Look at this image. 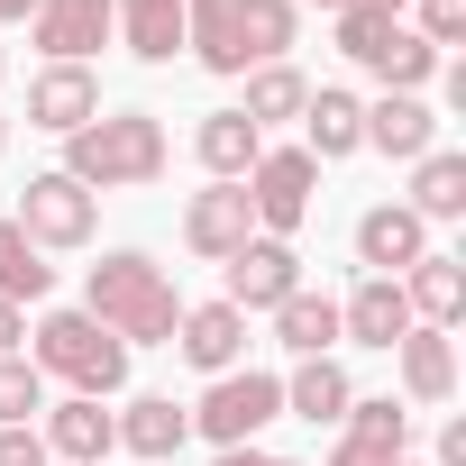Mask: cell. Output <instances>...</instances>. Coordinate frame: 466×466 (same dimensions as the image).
Segmentation results:
<instances>
[{"instance_id":"9","label":"cell","mask_w":466,"mask_h":466,"mask_svg":"<svg viewBox=\"0 0 466 466\" xmlns=\"http://www.w3.org/2000/svg\"><path fill=\"white\" fill-rule=\"evenodd\" d=\"M92 119H101V74H92V65H46V74L28 83V128L74 137V128H92Z\"/></svg>"},{"instance_id":"42","label":"cell","mask_w":466,"mask_h":466,"mask_svg":"<svg viewBox=\"0 0 466 466\" xmlns=\"http://www.w3.org/2000/svg\"><path fill=\"white\" fill-rule=\"evenodd\" d=\"M0 147H10V119H0Z\"/></svg>"},{"instance_id":"45","label":"cell","mask_w":466,"mask_h":466,"mask_svg":"<svg viewBox=\"0 0 466 466\" xmlns=\"http://www.w3.org/2000/svg\"><path fill=\"white\" fill-rule=\"evenodd\" d=\"M420 10H430V0H420Z\"/></svg>"},{"instance_id":"37","label":"cell","mask_w":466,"mask_h":466,"mask_svg":"<svg viewBox=\"0 0 466 466\" xmlns=\"http://www.w3.org/2000/svg\"><path fill=\"white\" fill-rule=\"evenodd\" d=\"M219 466H302V457H275V448H219Z\"/></svg>"},{"instance_id":"28","label":"cell","mask_w":466,"mask_h":466,"mask_svg":"<svg viewBox=\"0 0 466 466\" xmlns=\"http://www.w3.org/2000/svg\"><path fill=\"white\" fill-rule=\"evenodd\" d=\"M366 74H375L384 92H420V83L439 74V46H430L420 28H393V37H384V56H375Z\"/></svg>"},{"instance_id":"10","label":"cell","mask_w":466,"mask_h":466,"mask_svg":"<svg viewBox=\"0 0 466 466\" xmlns=\"http://www.w3.org/2000/svg\"><path fill=\"white\" fill-rule=\"evenodd\" d=\"M37 439H46V457H65V466H101V457L119 448V420H110L92 393H74V402H46Z\"/></svg>"},{"instance_id":"7","label":"cell","mask_w":466,"mask_h":466,"mask_svg":"<svg viewBox=\"0 0 466 466\" xmlns=\"http://www.w3.org/2000/svg\"><path fill=\"white\" fill-rule=\"evenodd\" d=\"M257 238V210H248V183H210V192H192L183 201V248L192 257H210V266H228Z\"/></svg>"},{"instance_id":"34","label":"cell","mask_w":466,"mask_h":466,"mask_svg":"<svg viewBox=\"0 0 466 466\" xmlns=\"http://www.w3.org/2000/svg\"><path fill=\"white\" fill-rule=\"evenodd\" d=\"M0 466H46V439H37V420H28V430H0Z\"/></svg>"},{"instance_id":"3","label":"cell","mask_w":466,"mask_h":466,"mask_svg":"<svg viewBox=\"0 0 466 466\" xmlns=\"http://www.w3.org/2000/svg\"><path fill=\"white\" fill-rule=\"evenodd\" d=\"M28 366H37V375H65L74 393H92V402H101V393H119V384H128V339H110L92 311H46V320H37V357H28Z\"/></svg>"},{"instance_id":"27","label":"cell","mask_w":466,"mask_h":466,"mask_svg":"<svg viewBox=\"0 0 466 466\" xmlns=\"http://www.w3.org/2000/svg\"><path fill=\"white\" fill-rule=\"evenodd\" d=\"M402 210H411V219H457V210H466V156L430 147L420 174H411V201H402Z\"/></svg>"},{"instance_id":"5","label":"cell","mask_w":466,"mask_h":466,"mask_svg":"<svg viewBox=\"0 0 466 466\" xmlns=\"http://www.w3.org/2000/svg\"><path fill=\"white\" fill-rule=\"evenodd\" d=\"M10 219L28 228V248H92V228H101V192H83L74 174H28V192H19Z\"/></svg>"},{"instance_id":"16","label":"cell","mask_w":466,"mask_h":466,"mask_svg":"<svg viewBox=\"0 0 466 466\" xmlns=\"http://www.w3.org/2000/svg\"><path fill=\"white\" fill-rule=\"evenodd\" d=\"M302 128H311V165H339V156H357L366 147V101L357 92H339V83H320L311 101H302Z\"/></svg>"},{"instance_id":"12","label":"cell","mask_w":466,"mask_h":466,"mask_svg":"<svg viewBox=\"0 0 466 466\" xmlns=\"http://www.w3.org/2000/svg\"><path fill=\"white\" fill-rule=\"evenodd\" d=\"M110 28H119L110 0H37V19H28V37L46 46V65H83Z\"/></svg>"},{"instance_id":"23","label":"cell","mask_w":466,"mask_h":466,"mask_svg":"<svg viewBox=\"0 0 466 466\" xmlns=\"http://www.w3.org/2000/svg\"><path fill=\"white\" fill-rule=\"evenodd\" d=\"M348 402H357V384H348L339 357H302L293 384H284V411H302V420H348Z\"/></svg>"},{"instance_id":"24","label":"cell","mask_w":466,"mask_h":466,"mask_svg":"<svg viewBox=\"0 0 466 466\" xmlns=\"http://www.w3.org/2000/svg\"><path fill=\"white\" fill-rule=\"evenodd\" d=\"M275 339H284L293 357H329V348H339V302H329V293H284V302H275Z\"/></svg>"},{"instance_id":"41","label":"cell","mask_w":466,"mask_h":466,"mask_svg":"<svg viewBox=\"0 0 466 466\" xmlns=\"http://www.w3.org/2000/svg\"><path fill=\"white\" fill-rule=\"evenodd\" d=\"M293 10H302V0H293ZM320 10H348V0H320Z\"/></svg>"},{"instance_id":"13","label":"cell","mask_w":466,"mask_h":466,"mask_svg":"<svg viewBox=\"0 0 466 466\" xmlns=\"http://www.w3.org/2000/svg\"><path fill=\"white\" fill-rule=\"evenodd\" d=\"M183 46L210 74H248V0H183Z\"/></svg>"},{"instance_id":"4","label":"cell","mask_w":466,"mask_h":466,"mask_svg":"<svg viewBox=\"0 0 466 466\" xmlns=\"http://www.w3.org/2000/svg\"><path fill=\"white\" fill-rule=\"evenodd\" d=\"M266 420H284V384H275V375H257V366L210 375V393L192 402V430H201L210 448H257V430H266Z\"/></svg>"},{"instance_id":"32","label":"cell","mask_w":466,"mask_h":466,"mask_svg":"<svg viewBox=\"0 0 466 466\" xmlns=\"http://www.w3.org/2000/svg\"><path fill=\"white\" fill-rule=\"evenodd\" d=\"M393 28H402V19H384V10H357V0H348V10H339V56H348V65H375Z\"/></svg>"},{"instance_id":"29","label":"cell","mask_w":466,"mask_h":466,"mask_svg":"<svg viewBox=\"0 0 466 466\" xmlns=\"http://www.w3.org/2000/svg\"><path fill=\"white\" fill-rule=\"evenodd\" d=\"M348 439H375V448L402 457V448H411V411H402L393 393H357V402H348Z\"/></svg>"},{"instance_id":"17","label":"cell","mask_w":466,"mask_h":466,"mask_svg":"<svg viewBox=\"0 0 466 466\" xmlns=\"http://www.w3.org/2000/svg\"><path fill=\"white\" fill-rule=\"evenodd\" d=\"M366 147H384V156L420 165V156L439 147V119H430V101H420V92H384V101H366Z\"/></svg>"},{"instance_id":"1","label":"cell","mask_w":466,"mask_h":466,"mask_svg":"<svg viewBox=\"0 0 466 466\" xmlns=\"http://www.w3.org/2000/svg\"><path fill=\"white\" fill-rule=\"evenodd\" d=\"M83 311H92L110 339H128V348H174V320H183V302H174L165 266H156V257H137V248H110V257L92 266Z\"/></svg>"},{"instance_id":"31","label":"cell","mask_w":466,"mask_h":466,"mask_svg":"<svg viewBox=\"0 0 466 466\" xmlns=\"http://www.w3.org/2000/svg\"><path fill=\"white\" fill-rule=\"evenodd\" d=\"M46 411V375L28 357H0V430H28Z\"/></svg>"},{"instance_id":"30","label":"cell","mask_w":466,"mask_h":466,"mask_svg":"<svg viewBox=\"0 0 466 466\" xmlns=\"http://www.w3.org/2000/svg\"><path fill=\"white\" fill-rule=\"evenodd\" d=\"M293 28H302V10H293V0H248V65H284Z\"/></svg>"},{"instance_id":"36","label":"cell","mask_w":466,"mask_h":466,"mask_svg":"<svg viewBox=\"0 0 466 466\" xmlns=\"http://www.w3.org/2000/svg\"><path fill=\"white\" fill-rule=\"evenodd\" d=\"M19 339H28V311H19V302H0V357H19Z\"/></svg>"},{"instance_id":"19","label":"cell","mask_w":466,"mask_h":466,"mask_svg":"<svg viewBox=\"0 0 466 466\" xmlns=\"http://www.w3.org/2000/svg\"><path fill=\"white\" fill-rule=\"evenodd\" d=\"M393 284H402V302H411V320H420V329H448V320L466 311V266H457V257H439V248H430L420 266H402Z\"/></svg>"},{"instance_id":"22","label":"cell","mask_w":466,"mask_h":466,"mask_svg":"<svg viewBox=\"0 0 466 466\" xmlns=\"http://www.w3.org/2000/svg\"><path fill=\"white\" fill-rule=\"evenodd\" d=\"M402 393L411 402H448L457 393V348H448V329H402Z\"/></svg>"},{"instance_id":"15","label":"cell","mask_w":466,"mask_h":466,"mask_svg":"<svg viewBox=\"0 0 466 466\" xmlns=\"http://www.w3.org/2000/svg\"><path fill=\"white\" fill-rule=\"evenodd\" d=\"M174 348H183V366H201V375H228V366L248 357V311L201 302V311H183V320H174Z\"/></svg>"},{"instance_id":"43","label":"cell","mask_w":466,"mask_h":466,"mask_svg":"<svg viewBox=\"0 0 466 466\" xmlns=\"http://www.w3.org/2000/svg\"><path fill=\"white\" fill-rule=\"evenodd\" d=\"M0 74H10V56H0Z\"/></svg>"},{"instance_id":"26","label":"cell","mask_w":466,"mask_h":466,"mask_svg":"<svg viewBox=\"0 0 466 466\" xmlns=\"http://www.w3.org/2000/svg\"><path fill=\"white\" fill-rule=\"evenodd\" d=\"M302 101H311V83H302L293 65H257V74H248V101H238V119L266 137L275 119H302Z\"/></svg>"},{"instance_id":"6","label":"cell","mask_w":466,"mask_h":466,"mask_svg":"<svg viewBox=\"0 0 466 466\" xmlns=\"http://www.w3.org/2000/svg\"><path fill=\"white\" fill-rule=\"evenodd\" d=\"M311 183H320V165H311L302 147H266V156L248 165V210H257V238H293V228L311 219Z\"/></svg>"},{"instance_id":"35","label":"cell","mask_w":466,"mask_h":466,"mask_svg":"<svg viewBox=\"0 0 466 466\" xmlns=\"http://www.w3.org/2000/svg\"><path fill=\"white\" fill-rule=\"evenodd\" d=\"M329 466H393V448H375V439H339Z\"/></svg>"},{"instance_id":"25","label":"cell","mask_w":466,"mask_h":466,"mask_svg":"<svg viewBox=\"0 0 466 466\" xmlns=\"http://www.w3.org/2000/svg\"><path fill=\"white\" fill-rule=\"evenodd\" d=\"M46 293H56L46 248H28V228H19V219H0V302H46Z\"/></svg>"},{"instance_id":"2","label":"cell","mask_w":466,"mask_h":466,"mask_svg":"<svg viewBox=\"0 0 466 466\" xmlns=\"http://www.w3.org/2000/svg\"><path fill=\"white\" fill-rule=\"evenodd\" d=\"M56 174H74L83 192H137V183L165 174V119L156 110H101L92 128L65 137V165Z\"/></svg>"},{"instance_id":"11","label":"cell","mask_w":466,"mask_h":466,"mask_svg":"<svg viewBox=\"0 0 466 466\" xmlns=\"http://www.w3.org/2000/svg\"><path fill=\"white\" fill-rule=\"evenodd\" d=\"M430 257V219H411L402 201H375L366 219H357V266L366 275H402V266H420Z\"/></svg>"},{"instance_id":"39","label":"cell","mask_w":466,"mask_h":466,"mask_svg":"<svg viewBox=\"0 0 466 466\" xmlns=\"http://www.w3.org/2000/svg\"><path fill=\"white\" fill-rule=\"evenodd\" d=\"M0 19H37V0H0Z\"/></svg>"},{"instance_id":"33","label":"cell","mask_w":466,"mask_h":466,"mask_svg":"<svg viewBox=\"0 0 466 466\" xmlns=\"http://www.w3.org/2000/svg\"><path fill=\"white\" fill-rule=\"evenodd\" d=\"M420 37H430V46H466V0H430V10H420Z\"/></svg>"},{"instance_id":"8","label":"cell","mask_w":466,"mask_h":466,"mask_svg":"<svg viewBox=\"0 0 466 466\" xmlns=\"http://www.w3.org/2000/svg\"><path fill=\"white\" fill-rule=\"evenodd\" d=\"M284 293H302V257H293V238H248L238 257H228V311H275Z\"/></svg>"},{"instance_id":"14","label":"cell","mask_w":466,"mask_h":466,"mask_svg":"<svg viewBox=\"0 0 466 466\" xmlns=\"http://www.w3.org/2000/svg\"><path fill=\"white\" fill-rule=\"evenodd\" d=\"M402 329H420V320H411V302H402L393 275H366L339 302V339H357V348H402Z\"/></svg>"},{"instance_id":"21","label":"cell","mask_w":466,"mask_h":466,"mask_svg":"<svg viewBox=\"0 0 466 466\" xmlns=\"http://www.w3.org/2000/svg\"><path fill=\"white\" fill-rule=\"evenodd\" d=\"M110 19H119V37H128L137 65H174V46H183V0H110Z\"/></svg>"},{"instance_id":"44","label":"cell","mask_w":466,"mask_h":466,"mask_svg":"<svg viewBox=\"0 0 466 466\" xmlns=\"http://www.w3.org/2000/svg\"><path fill=\"white\" fill-rule=\"evenodd\" d=\"M393 466H411V457H393Z\"/></svg>"},{"instance_id":"18","label":"cell","mask_w":466,"mask_h":466,"mask_svg":"<svg viewBox=\"0 0 466 466\" xmlns=\"http://www.w3.org/2000/svg\"><path fill=\"white\" fill-rule=\"evenodd\" d=\"M110 420H119V448H128V457H147V466H165V457L192 439V411H183L174 393H137V402H128V411H110Z\"/></svg>"},{"instance_id":"40","label":"cell","mask_w":466,"mask_h":466,"mask_svg":"<svg viewBox=\"0 0 466 466\" xmlns=\"http://www.w3.org/2000/svg\"><path fill=\"white\" fill-rule=\"evenodd\" d=\"M357 10H384V19H402V10H411V0H357Z\"/></svg>"},{"instance_id":"38","label":"cell","mask_w":466,"mask_h":466,"mask_svg":"<svg viewBox=\"0 0 466 466\" xmlns=\"http://www.w3.org/2000/svg\"><path fill=\"white\" fill-rule=\"evenodd\" d=\"M439 466H466V420H448V439H439Z\"/></svg>"},{"instance_id":"20","label":"cell","mask_w":466,"mask_h":466,"mask_svg":"<svg viewBox=\"0 0 466 466\" xmlns=\"http://www.w3.org/2000/svg\"><path fill=\"white\" fill-rule=\"evenodd\" d=\"M192 156L210 165V183H248V165L266 156V137H257L238 110H210V119L192 128Z\"/></svg>"}]
</instances>
